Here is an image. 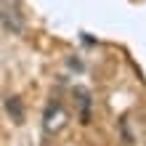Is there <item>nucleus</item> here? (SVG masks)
Wrapping results in <instances>:
<instances>
[{
	"label": "nucleus",
	"mask_w": 146,
	"mask_h": 146,
	"mask_svg": "<svg viewBox=\"0 0 146 146\" xmlns=\"http://www.w3.org/2000/svg\"><path fill=\"white\" fill-rule=\"evenodd\" d=\"M5 109H8V114H11V119H13V122H21V119H24V109H21V101L16 98V96L5 98Z\"/></svg>",
	"instance_id": "obj_3"
},
{
	"label": "nucleus",
	"mask_w": 146,
	"mask_h": 146,
	"mask_svg": "<svg viewBox=\"0 0 146 146\" xmlns=\"http://www.w3.org/2000/svg\"><path fill=\"white\" fill-rule=\"evenodd\" d=\"M0 24L13 35L24 32V16H21V8L16 0H0Z\"/></svg>",
	"instance_id": "obj_1"
},
{
	"label": "nucleus",
	"mask_w": 146,
	"mask_h": 146,
	"mask_svg": "<svg viewBox=\"0 0 146 146\" xmlns=\"http://www.w3.org/2000/svg\"><path fill=\"white\" fill-rule=\"evenodd\" d=\"M74 96H77V106H82V119L88 122V117H90V98H88V93H85V90H77Z\"/></svg>",
	"instance_id": "obj_4"
},
{
	"label": "nucleus",
	"mask_w": 146,
	"mask_h": 146,
	"mask_svg": "<svg viewBox=\"0 0 146 146\" xmlns=\"http://www.w3.org/2000/svg\"><path fill=\"white\" fill-rule=\"evenodd\" d=\"M64 125H66L64 106L58 104V101H50L45 106V111H42V127H45V133H58Z\"/></svg>",
	"instance_id": "obj_2"
}]
</instances>
